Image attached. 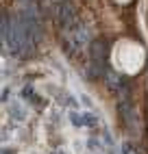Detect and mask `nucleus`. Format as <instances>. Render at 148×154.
<instances>
[{"label":"nucleus","mask_w":148,"mask_h":154,"mask_svg":"<svg viewBox=\"0 0 148 154\" xmlns=\"http://www.w3.org/2000/svg\"><path fill=\"white\" fill-rule=\"evenodd\" d=\"M113 2H115V5H120V7H126V5H131L133 0H113Z\"/></svg>","instance_id":"obj_2"},{"label":"nucleus","mask_w":148,"mask_h":154,"mask_svg":"<svg viewBox=\"0 0 148 154\" xmlns=\"http://www.w3.org/2000/svg\"><path fill=\"white\" fill-rule=\"evenodd\" d=\"M146 48L135 37H120L115 39L109 52L111 67L124 76H137L146 65Z\"/></svg>","instance_id":"obj_1"}]
</instances>
